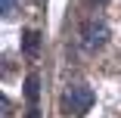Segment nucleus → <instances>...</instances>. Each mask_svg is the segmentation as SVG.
I'll list each match as a JSON object with an SVG mask.
<instances>
[{
    "instance_id": "1",
    "label": "nucleus",
    "mask_w": 121,
    "mask_h": 118,
    "mask_svg": "<svg viewBox=\"0 0 121 118\" xmlns=\"http://www.w3.org/2000/svg\"><path fill=\"white\" fill-rule=\"evenodd\" d=\"M90 106H93V90H90V87L75 84V87L65 90V112H71V115H87Z\"/></svg>"
},
{
    "instance_id": "2",
    "label": "nucleus",
    "mask_w": 121,
    "mask_h": 118,
    "mask_svg": "<svg viewBox=\"0 0 121 118\" xmlns=\"http://www.w3.org/2000/svg\"><path fill=\"white\" fill-rule=\"evenodd\" d=\"M84 50H99V47L106 44V37H109V28H106V22L103 19H93V22H87L84 25Z\"/></svg>"
},
{
    "instance_id": "3",
    "label": "nucleus",
    "mask_w": 121,
    "mask_h": 118,
    "mask_svg": "<svg viewBox=\"0 0 121 118\" xmlns=\"http://www.w3.org/2000/svg\"><path fill=\"white\" fill-rule=\"evenodd\" d=\"M37 44H40V34H37V31H28L25 40H22V50H25V56H37Z\"/></svg>"
},
{
    "instance_id": "4",
    "label": "nucleus",
    "mask_w": 121,
    "mask_h": 118,
    "mask_svg": "<svg viewBox=\"0 0 121 118\" xmlns=\"http://www.w3.org/2000/svg\"><path fill=\"white\" fill-rule=\"evenodd\" d=\"M13 13H16V0H3V16L9 19Z\"/></svg>"
},
{
    "instance_id": "5",
    "label": "nucleus",
    "mask_w": 121,
    "mask_h": 118,
    "mask_svg": "<svg viewBox=\"0 0 121 118\" xmlns=\"http://www.w3.org/2000/svg\"><path fill=\"white\" fill-rule=\"evenodd\" d=\"M28 118H40V112H37V103H34V106L28 109Z\"/></svg>"
}]
</instances>
